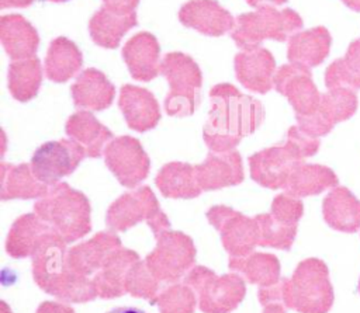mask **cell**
<instances>
[{
  "instance_id": "cell-44",
  "label": "cell",
  "mask_w": 360,
  "mask_h": 313,
  "mask_svg": "<svg viewBox=\"0 0 360 313\" xmlns=\"http://www.w3.org/2000/svg\"><path fill=\"white\" fill-rule=\"evenodd\" d=\"M246 1L252 7H260V6H278V4H284L287 0H246Z\"/></svg>"
},
{
  "instance_id": "cell-9",
  "label": "cell",
  "mask_w": 360,
  "mask_h": 313,
  "mask_svg": "<svg viewBox=\"0 0 360 313\" xmlns=\"http://www.w3.org/2000/svg\"><path fill=\"white\" fill-rule=\"evenodd\" d=\"M155 239L156 246L145 262L159 282L176 284L194 267V243L187 234L170 229L156 233Z\"/></svg>"
},
{
  "instance_id": "cell-16",
  "label": "cell",
  "mask_w": 360,
  "mask_h": 313,
  "mask_svg": "<svg viewBox=\"0 0 360 313\" xmlns=\"http://www.w3.org/2000/svg\"><path fill=\"white\" fill-rule=\"evenodd\" d=\"M235 74L239 83L250 91L266 94L274 86L276 62L264 48L242 51L235 56Z\"/></svg>"
},
{
  "instance_id": "cell-31",
  "label": "cell",
  "mask_w": 360,
  "mask_h": 313,
  "mask_svg": "<svg viewBox=\"0 0 360 313\" xmlns=\"http://www.w3.org/2000/svg\"><path fill=\"white\" fill-rule=\"evenodd\" d=\"M159 191L167 198H195L202 191L195 173V166L172 161L165 164L156 175Z\"/></svg>"
},
{
  "instance_id": "cell-15",
  "label": "cell",
  "mask_w": 360,
  "mask_h": 313,
  "mask_svg": "<svg viewBox=\"0 0 360 313\" xmlns=\"http://www.w3.org/2000/svg\"><path fill=\"white\" fill-rule=\"evenodd\" d=\"M274 88L287 97L295 115L312 114L321 101V94L312 81L309 69L295 63L284 65L276 72Z\"/></svg>"
},
{
  "instance_id": "cell-37",
  "label": "cell",
  "mask_w": 360,
  "mask_h": 313,
  "mask_svg": "<svg viewBox=\"0 0 360 313\" xmlns=\"http://www.w3.org/2000/svg\"><path fill=\"white\" fill-rule=\"evenodd\" d=\"M259 225V246L273 247L278 250H290L295 234L297 226H290L274 219L270 212L255 216Z\"/></svg>"
},
{
  "instance_id": "cell-50",
  "label": "cell",
  "mask_w": 360,
  "mask_h": 313,
  "mask_svg": "<svg viewBox=\"0 0 360 313\" xmlns=\"http://www.w3.org/2000/svg\"><path fill=\"white\" fill-rule=\"evenodd\" d=\"M357 291H359V293H360V281H359V286H357Z\"/></svg>"
},
{
  "instance_id": "cell-20",
  "label": "cell",
  "mask_w": 360,
  "mask_h": 313,
  "mask_svg": "<svg viewBox=\"0 0 360 313\" xmlns=\"http://www.w3.org/2000/svg\"><path fill=\"white\" fill-rule=\"evenodd\" d=\"M118 247H121V240L114 232H100L90 240L70 247L68 261L73 271L89 277L96 274Z\"/></svg>"
},
{
  "instance_id": "cell-10",
  "label": "cell",
  "mask_w": 360,
  "mask_h": 313,
  "mask_svg": "<svg viewBox=\"0 0 360 313\" xmlns=\"http://www.w3.org/2000/svg\"><path fill=\"white\" fill-rule=\"evenodd\" d=\"M139 222H146L153 234L170 229V222L160 209L155 194L145 185L121 195L110 205L105 215L110 232H124Z\"/></svg>"
},
{
  "instance_id": "cell-47",
  "label": "cell",
  "mask_w": 360,
  "mask_h": 313,
  "mask_svg": "<svg viewBox=\"0 0 360 313\" xmlns=\"http://www.w3.org/2000/svg\"><path fill=\"white\" fill-rule=\"evenodd\" d=\"M349 8L354 11H360V0H342Z\"/></svg>"
},
{
  "instance_id": "cell-12",
  "label": "cell",
  "mask_w": 360,
  "mask_h": 313,
  "mask_svg": "<svg viewBox=\"0 0 360 313\" xmlns=\"http://www.w3.org/2000/svg\"><path fill=\"white\" fill-rule=\"evenodd\" d=\"M84 157L86 152L77 142L60 139L39 146L31 159V168L41 182L52 187L73 173Z\"/></svg>"
},
{
  "instance_id": "cell-14",
  "label": "cell",
  "mask_w": 360,
  "mask_h": 313,
  "mask_svg": "<svg viewBox=\"0 0 360 313\" xmlns=\"http://www.w3.org/2000/svg\"><path fill=\"white\" fill-rule=\"evenodd\" d=\"M103 154L107 167L124 187H136L149 173V157L132 136L114 138Z\"/></svg>"
},
{
  "instance_id": "cell-28",
  "label": "cell",
  "mask_w": 360,
  "mask_h": 313,
  "mask_svg": "<svg viewBox=\"0 0 360 313\" xmlns=\"http://www.w3.org/2000/svg\"><path fill=\"white\" fill-rule=\"evenodd\" d=\"M322 212L335 230L353 233L360 229V201L345 187H335L325 197Z\"/></svg>"
},
{
  "instance_id": "cell-46",
  "label": "cell",
  "mask_w": 360,
  "mask_h": 313,
  "mask_svg": "<svg viewBox=\"0 0 360 313\" xmlns=\"http://www.w3.org/2000/svg\"><path fill=\"white\" fill-rule=\"evenodd\" d=\"M263 313H285V312L280 303H270V305L264 306Z\"/></svg>"
},
{
  "instance_id": "cell-24",
  "label": "cell",
  "mask_w": 360,
  "mask_h": 313,
  "mask_svg": "<svg viewBox=\"0 0 360 313\" xmlns=\"http://www.w3.org/2000/svg\"><path fill=\"white\" fill-rule=\"evenodd\" d=\"M72 98L77 108L101 111L114 100V86L97 69L83 70L72 86Z\"/></svg>"
},
{
  "instance_id": "cell-33",
  "label": "cell",
  "mask_w": 360,
  "mask_h": 313,
  "mask_svg": "<svg viewBox=\"0 0 360 313\" xmlns=\"http://www.w3.org/2000/svg\"><path fill=\"white\" fill-rule=\"evenodd\" d=\"M338 184L336 174L321 164L301 163L290 175L284 189L285 194L301 198L321 194L328 188H333Z\"/></svg>"
},
{
  "instance_id": "cell-35",
  "label": "cell",
  "mask_w": 360,
  "mask_h": 313,
  "mask_svg": "<svg viewBox=\"0 0 360 313\" xmlns=\"http://www.w3.org/2000/svg\"><path fill=\"white\" fill-rule=\"evenodd\" d=\"M42 81V67L38 58L13 60L8 66V90L18 101L34 98Z\"/></svg>"
},
{
  "instance_id": "cell-11",
  "label": "cell",
  "mask_w": 360,
  "mask_h": 313,
  "mask_svg": "<svg viewBox=\"0 0 360 313\" xmlns=\"http://www.w3.org/2000/svg\"><path fill=\"white\" fill-rule=\"evenodd\" d=\"M208 222L219 232L224 248L231 257H245L259 246V225L256 218L224 205L211 206L207 211Z\"/></svg>"
},
{
  "instance_id": "cell-45",
  "label": "cell",
  "mask_w": 360,
  "mask_h": 313,
  "mask_svg": "<svg viewBox=\"0 0 360 313\" xmlns=\"http://www.w3.org/2000/svg\"><path fill=\"white\" fill-rule=\"evenodd\" d=\"M107 313H145L143 310L138 309V307H132V306H122V307H115L108 310Z\"/></svg>"
},
{
  "instance_id": "cell-25",
  "label": "cell",
  "mask_w": 360,
  "mask_h": 313,
  "mask_svg": "<svg viewBox=\"0 0 360 313\" xmlns=\"http://www.w3.org/2000/svg\"><path fill=\"white\" fill-rule=\"evenodd\" d=\"M0 39L13 60L32 58L39 44L37 29L20 14L0 18Z\"/></svg>"
},
{
  "instance_id": "cell-36",
  "label": "cell",
  "mask_w": 360,
  "mask_h": 313,
  "mask_svg": "<svg viewBox=\"0 0 360 313\" xmlns=\"http://www.w3.org/2000/svg\"><path fill=\"white\" fill-rule=\"evenodd\" d=\"M325 84L329 90L339 87L360 88V39L349 45L343 59L329 65L325 73Z\"/></svg>"
},
{
  "instance_id": "cell-21",
  "label": "cell",
  "mask_w": 360,
  "mask_h": 313,
  "mask_svg": "<svg viewBox=\"0 0 360 313\" xmlns=\"http://www.w3.org/2000/svg\"><path fill=\"white\" fill-rule=\"evenodd\" d=\"M160 48L149 32H139L129 38L122 48V58L131 76L139 81H149L159 74Z\"/></svg>"
},
{
  "instance_id": "cell-39",
  "label": "cell",
  "mask_w": 360,
  "mask_h": 313,
  "mask_svg": "<svg viewBox=\"0 0 360 313\" xmlns=\"http://www.w3.org/2000/svg\"><path fill=\"white\" fill-rule=\"evenodd\" d=\"M159 281L152 275L145 261H136L125 278L127 293L152 300L159 293Z\"/></svg>"
},
{
  "instance_id": "cell-18",
  "label": "cell",
  "mask_w": 360,
  "mask_h": 313,
  "mask_svg": "<svg viewBox=\"0 0 360 313\" xmlns=\"http://www.w3.org/2000/svg\"><path fill=\"white\" fill-rule=\"evenodd\" d=\"M195 173L202 191L236 185L243 180L240 154L236 150L210 152L207 159L195 166Z\"/></svg>"
},
{
  "instance_id": "cell-17",
  "label": "cell",
  "mask_w": 360,
  "mask_h": 313,
  "mask_svg": "<svg viewBox=\"0 0 360 313\" xmlns=\"http://www.w3.org/2000/svg\"><path fill=\"white\" fill-rule=\"evenodd\" d=\"M183 25L208 36H221L232 31L235 18L215 0H190L179 11Z\"/></svg>"
},
{
  "instance_id": "cell-8",
  "label": "cell",
  "mask_w": 360,
  "mask_h": 313,
  "mask_svg": "<svg viewBox=\"0 0 360 313\" xmlns=\"http://www.w3.org/2000/svg\"><path fill=\"white\" fill-rule=\"evenodd\" d=\"M202 313H231L239 306L246 293L245 281L239 274L217 275L207 267L195 265L184 277Z\"/></svg>"
},
{
  "instance_id": "cell-3",
  "label": "cell",
  "mask_w": 360,
  "mask_h": 313,
  "mask_svg": "<svg viewBox=\"0 0 360 313\" xmlns=\"http://www.w3.org/2000/svg\"><path fill=\"white\" fill-rule=\"evenodd\" d=\"M318 149V138L305 133L298 126H291L283 143L263 149L249 157L250 177L262 187L284 188L292 171L305 157L314 156Z\"/></svg>"
},
{
  "instance_id": "cell-19",
  "label": "cell",
  "mask_w": 360,
  "mask_h": 313,
  "mask_svg": "<svg viewBox=\"0 0 360 313\" xmlns=\"http://www.w3.org/2000/svg\"><path fill=\"white\" fill-rule=\"evenodd\" d=\"M118 105L128 126L138 132L155 128L160 119L156 98L146 88L125 84L120 91Z\"/></svg>"
},
{
  "instance_id": "cell-22",
  "label": "cell",
  "mask_w": 360,
  "mask_h": 313,
  "mask_svg": "<svg viewBox=\"0 0 360 313\" xmlns=\"http://www.w3.org/2000/svg\"><path fill=\"white\" fill-rule=\"evenodd\" d=\"M136 261H139V255L134 250L124 248L122 246L114 250L93 277L97 296L111 299L127 293L125 278Z\"/></svg>"
},
{
  "instance_id": "cell-29",
  "label": "cell",
  "mask_w": 360,
  "mask_h": 313,
  "mask_svg": "<svg viewBox=\"0 0 360 313\" xmlns=\"http://www.w3.org/2000/svg\"><path fill=\"white\" fill-rule=\"evenodd\" d=\"M55 232L35 212L20 216L10 227L6 250L14 258L31 257L42 239Z\"/></svg>"
},
{
  "instance_id": "cell-32",
  "label": "cell",
  "mask_w": 360,
  "mask_h": 313,
  "mask_svg": "<svg viewBox=\"0 0 360 313\" xmlns=\"http://www.w3.org/2000/svg\"><path fill=\"white\" fill-rule=\"evenodd\" d=\"M83 56L75 42L65 36L55 38L46 52L45 74L55 83L72 79L82 67Z\"/></svg>"
},
{
  "instance_id": "cell-23",
  "label": "cell",
  "mask_w": 360,
  "mask_h": 313,
  "mask_svg": "<svg viewBox=\"0 0 360 313\" xmlns=\"http://www.w3.org/2000/svg\"><path fill=\"white\" fill-rule=\"evenodd\" d=\"M136 22L135 11H120L103 6L90 18L89 32L98 46L114 49L120 45L124 34Z\"/></svg>"
},
{
  "instance_id": "cell-34",
  "label": "cell",
  "mask_w": 360,
  "mask_h": 313,
  "mask_svg": "<svg viewBox=\"0 0 360 313\" xmlns=\"http://www.w3.org/2000/svg\"><path fill=\"white\" fill-rule=\"evenodd\" d=\"M229 268L242 274L248 282L259 288H269L280 282V262L267 253H250L245 257H231Z\"/></svg>"
},
{
  "instance_id": "cell-4",
  "label": "cell",
  "mask_w": 360,
  "mask_h": 313,
  "mask_svg": "<svg viewBox=\"0 0 360 313\" xmlns=\"http://www.w3.org/2000/svg\"><path fill=\"white\" fill-rule=\"evenodd\" d=\"M34 212L66 243L82 239L91 229L89 199L66 182L49 187L35 202Z\"/></svg>"
},
{
  "instance_id": "cell-43",
  "label": "cell",
  "mask_w": 360,
  "mask_h": 313,
  "mask_svg": "<svg viewBox=\"0 0 360 313\" xmlns=\"http://www.w3.org/2000/svg\"><path fill=\"white\" fill-rule=\"evenodd\" d=\"M34 0H0V7L7 8V7H27L32 3Z\"/></svg>"
},
{
  "instance_id": "cell-30",
  "label": "cell",
  "mask_w": 360,
  "mask_h": 313,
  "mask_svg": "<svg viewBox=\"0 0 360 313\" xmlns=\"http://www.w3.org/2000/svg\"><path fill=\"white\" fill-rule=\"evenodd\" d=\"M330 48V35L326 28L315 27L297 32L288 39L287 56L290 63L307 69L318 66L328 56Z\"/></svg>"
},
{
  "instance_id": "cell-48",
  "label": "cell",
  "mask_w": 360,
  "mask_h": 313,
  "mask_svg": "<svg viewBox=\"0 0 360 313\" xmlns=\"http://www.w3.org/2000/svg\"><path fill=\"white\" fill-rule=\"evenodd\" d=\"M0 313H11L10 309H8V306H7L4 302L0 303Z\"/></svg>"
},
{
  "instance_id": "cell-6",
  "label": "cell",
  "mask_w": 360,
  "mask_h": 313,
  "mask_svg": "<svg viewBox=\"0 0 360 313\" xmlns=\"http://www.w3.org/2000/svg\"><path fill=\"white\" fill-rule=\"evenodd\" d=\"M301 27L302 20L294 10L260 6L252 13H243L236 17L231 38L240 49L248 51L259 48L266 39H290Z\"/></svg>"
},
{
  "instance_id": "cell-5",
  "label": "cell",
  "mask_w": 360,
  "mask_h": 313,
  "mask_svg": "<svg viewBox=\"0 0 360 313\" xmlns=\"http://www.w3.org/2000/svg\"><path fill=\"white\" fill-rule=\"evenodd\" d=\"M281 302L298 313H328L333 303L329 271L323 261H301L291 278H281Z\"/></svg>"
},
{
  "instance_id": "cell-40",
  "label": "cell",
  "mask_w": 360,
  "mask_h": 313,
  "mask_svg": "<svg viewBox=\"0 0 360 313\" xmlns=\"http://www.w3.org/2000/svg\"><path fill=\"white\" fill-rule=\"evenodd\" d=\"M302 213L304 206L300 198L291 197L288 194H280L271 202L270 215L284 225L297 226Z\"/></svg>"
},
{
  "instance_id": "cell-13",
  "label": "cell",
  "mask_w": 360,
  "mask_h": 313,
  "mask_svg": "<svg viewBox=\"0 0 360 313\" xmlns=\"http://www.w3.org/2000/svg\"><path fill=\"white\" fill-rule=\"evenodd\" d=\"M357 109V97L352 88H332L321 95L318 108L308 115H295L298 128L318 138L330 132L335 124L349 119Z\"/></svg>"
},
{
  "instance_id": "cell-26",
  "label": "cell",
  "mask_w": 360,
  "mask_h": 313,
  "mask_svg": "<svg viewBox=\"0 0 360 313\" xmlns=\"http://www.w3.org/2000/svg\"><path fill=\"white\" fill-rule=\"evenodd\" d=\"M65 129L68 136L84 149L87 157H100L114 139L112 133L89 111L75 112Z\"/></svg>"
},
{
  "instance_id": "cell-1",
  "label": "cell",
  "mask_w": 360,
  "mask_h": 313,
  "mask_svg": "<svg viewBox=\"0 0 360 313\" xmlns=\"http://www.w3.org/2000/svg\"><path fill=\"white\" fill-rule=\"evenodd\" d=\"M210 100L211 111L202 136L211 152L233 150L242 138L253 133L264 121L262 102L229 83L214 86Z\"/></svg>"
},
{
  "instance_id": "cell-2",
  "label": "cell",
  "mask_w": 360,
  "mask_h": 313,
  "mask_svg": "<svg viewBox=\"0 0 360 313\" xmlns=\"http://www.w3.org/2000/svg\"><path fill=\"white\" fill-rule=\"evenodd\" d=\"M32 277L46 293L73 303L97 298L93 279L72 269L68 261L66 241L56 233H48L31 255Z\"/></svg>"
},
{
  "instance_id": "cell-38",
  "label": "cell",
  "mask_w": 360,
  "mask_h": 313,
  "mask_svg": "<svg viewBox=\"0 0 360 313\" xmlns=\"http://www.w3.org/2000/svg\"><path fill=\"white\" fill-rule=\"evenodd\" d=\"M150 303L158 306L160 313H194L197 298L186 284H173L160 291Z\"/></svg>"
},
{
  "instance_id": "cell-27",
  "label": "cell",
  "mask_w": 360,
  "mask_h": 313,
  "mask_svg": "<svg viewBox=\"0 0 360 313\" xmlns=\"http://www.w3.org/2000/svg\"><path fill=\"white\" fill-rule=\"evenodd\" d=\"M49 187L41 182L34 174L31 164H1L0 168V198L8 199H32L41 198Z\"/></svg>"
},
{
  "instance_id": "cell-49",
  "label": "cell",
  "mask_w": 360,
  "mask_h": 313,
  "mask_svg": "<svg viewBox=\"0 0 360 313\" xmlns=\"http://www.w3.org/2000/svg\"><path fill=\"white\" fill-rule=\"evenodd\" d=\"M48 1H55V3H63V1H68V0H48Z\"/></svg>"
},
{
  "instance_id": "cell-42",
  "label": "cell",
  "mask_w": 360,
  "mask_h": 313,
  "mask_svg": "<svg viewBox=\"0 0 360 313\" xmlns=\"http://www.w3.org/2000/svg\"><path fill=\"white\" fill-rule=\"evenodd\" d=\"M104 6L120 11H135L139 0H103Z\"/></svg>"
},
{
  "instance_id": "cell-7",
  "label": "cell",
  "mask_w": 360,
  "mask_h": 313,
  "mask_svg": "<svg viewBox=\"0 0 360 313\" xmlns=\"http://www.w3.org/2000/svg\"><path fill=\"white\" fill-rule=\"evenodd\" d=\"M159 73L169 83L165 109L172 116H188L200 101L202 74L198 65L186 53L170 52L160 60Z\"/></svg>"
},
{
  "instance_id": "cell-41",
  "label": "cell",
  "mask_w": 360,
  "mask_h": 313,
  "mask_svg": "<svg viewBox=\"0 0 360 313\" xmlns=\"http://www.w3.org/2000/svg\"><path fill=\"white\" fill-rule=\"evenodd\" d=\"M37 313H75L73 309L60 302H44L38 306Z\"/></svg>"
}]
</instances>
